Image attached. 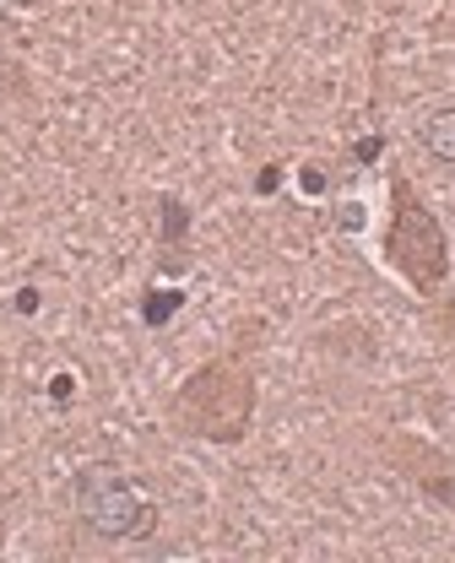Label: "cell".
Returning a JSON list of instances; mask_svg holds the SVG:
<instances>
[{
	"label": "cell",
	"instance_id": "6da1fadb",
	"mask_svg": "<svg viewBox=\"0 0 455 563\" xmlns=\"http://www.w3.org/2000/svg\"><path fill=\"white\" fill-rule=\"evenodd\" d=\"M255 401H260L255 357H249V342L238 336L179 379V390L168 401V422H174V433L201 439V444H244V433L255 422Z\"/></svg>",
	"mask_w": 455,
	"mask_h": 563
},
{
	"label": "cell",
	"instance_id": "7a4b0ae2",
	"mask_svg": "<svg viewBox=\"0 0 455 563\" xmlns=\"http://www.w3.org/2000/svg\"><path fill=\"white\" fill-rule=\"evenodd\" d=\"M379 255L418 298H440L451 282V233L401 168H390V222H385Z\"/></svg>",
	"mask_w": 455,
	"mask_h": 563
},
{
	"label": "cell",
	"instance_id": "3957f363",
	"mask_svg": "<svg viewBox=\"0 0 455 563\" xmlns=\"http://www.w3.org/2000/svg\"><path fill=\"white\" fill-rule=\"evenodd\" d=\"M76 520L103 537V542H147L157 531V504L136 488L131 472L109 466V461H87L71 483Z\"/></svg>",
	"mask_w": 455,
	"mask_h": 563
},
{
	"label": "cell",
	"instance_id": "277c9868",
	"mask_svg": "<svg viewBox=\"0 0 455 563\" xmlns=\"http://www.w3.org/2000/svg\"><path fill=\"white\" fill-rule=\"evenodd\" d=\"M379 455H385L390 472H401L412 488L429 493L440 509H455V455H445L440 444H429L418 433H385Z\"/></svg>",
	"mask_w": 455,
	"mask_h": 563
},
{
	"label": "cell",
	"instance_id": "5b68a950",
	"mask_svg": "<svg viewBox=\"0 0 455 563\" xmlns=\"http://www.w3.org/2000/svg\"><path fill=\"white\" fill-rule=\"evenodd\" d=\"M163 211V244H157V255H163V272H185L190 261H185V233H190V211L179 196H163L157 201Z\"/></svg>",
	"mask_w": 455,
	"mask_h": 563
},
{
	"label": "cell",
	"instance_id": "8992f818",
	"mask_svg": "<svg viewBox=\"0 0 455 563\" xmlns=\"http://www.w3.org/2000/svg\"><path fill=\"white\" fill-rule=\"evenodd\" d=\"M418 141H423V152H429L434 163H451V168H455V98L434 103V109L423 114Z\"/></svg>",
	"mask_w": 455,
	"mask_h": 563
},
{
	"label": "cell",
	"instance_id": "52a82bcc",
	"mask_svg": "<svg viewBox=\"0 0 455 563\" xmlns=\"http://www.w3.org/2000/svg\"><path fill=\"white\" fill-rule=\"evenodd\" d=\"M0 87H5L11 98H22V92H27V70L16 66V60H11L5 49H0Z\"/></svg>",
	"mask_w": 455,
	"mask_h": 563
},
{
	"label": "cell",
	"instance_id": "ba28073f",
	"mask_svg": "<svg viewBox=\"0 0 455 563\" xmlns=\"http://www.w3.org/2000/svg\"><path fill=\"white\" fill-rule=\"evenodd\" d=\"M174 309H179V292H157V287L147 292V325H163Z\"/></svg>",
	"mask_w": 455,
	"mask_h": 563
}]
</instances>
